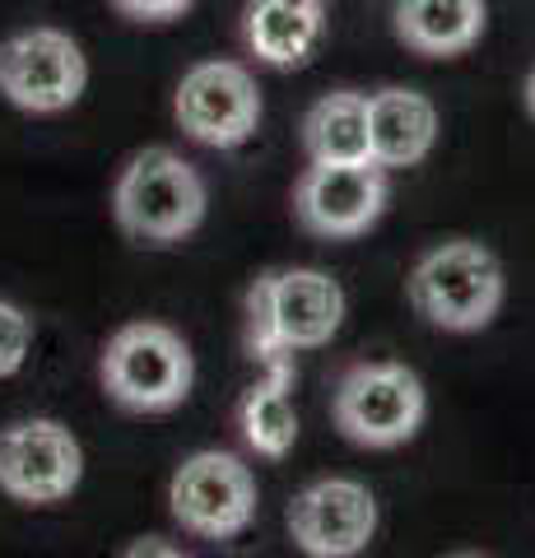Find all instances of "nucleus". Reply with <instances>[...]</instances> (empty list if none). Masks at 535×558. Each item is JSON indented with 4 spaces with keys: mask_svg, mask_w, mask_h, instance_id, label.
<instances>
[{
    "mask_svg": "<svg viewBox=\"0 0 535 558\" xmlns=\"http://www.w3.org/2000/svg\"><path fill=\"white\" fill-rule=\"evenodd\" d=\"M344 299L340 279L313 266L266 270L247 293V349L262 363H284L303 349H321L340 336Z\"/></svg>",
    "mask_w": 535,
    "mask_h": 558,
    "instance_id": "obj_1",
    "label": "nucleus"
},
{
    "mask_svg": "<svg viewBox=\"0 0 535 558\" xmlns=\"http://www.w3.org/2000/svg\"><path fill=\"white\" fill-rule=\"evenodd\" d=\"M210 191L178 149H141L112 186V219L141 247H172L205 223Z\"/></svg>",
    "mask_w": 535,
    "mask_h": 558,
    "instance_id": "obj_2",
    "label": "nucleus"
},
{
    "mask_svg": "<svg viewBox=\"0 0 535 558\" xmlns=\"http://www.w3.org/2000/svg\"><path fill=\"white\" fill-rule=\"evenodd\" d=\"M405 293H410V307L428 326L452 330V336H471V330H485L498 317L508 279H503V260L485 242L452 238L414 260Z\"/></svg>",
    "mask_w": 535,
    "mask_h": 558,
    "instance_id": "obj_3",
    "label": "nucleus"
},
{
    "mask_svg": "<svg viewBox=\"0 0 535 558\" xmlns=\"http://www.w3.org/2000/svg\"><path fill=\"white\" fill-rule=\"evenodd\" d=\"M102 391L126 414H168L192 396L196 359L178 330L163 322H126L112 330L98 359Z\"/></svg>",
    "mask_w": 535,
    "mask_h": 558,
    "instance_id": "obj_4",
    "label": "nucleus"
},
{
    "mask_svg": "<svg viewBox=\"0 0 535 558\" xmlns=\"http://www.w3.org/2000/svg\"><path fill=\"white\" fill-rule=\"evenodd\" d=\"M331 414L344 442L368 447V451H391V447H405L424 428L428 396L420 373H410L405 363H354L340 377Z\"/></svg>",
    "mask_w": 535,
    "mask_h": 558,
    "instance_id": "obj_5",
    "label": "nucleus"
},
{
    "mask_svg": "<svg viewBox=\"0 0 535 558\" xmlns=\"http://www.w3.org/2000/svg\"><path fill=\"white\" fill-rule=\"evenodd\" d=\"M256 475L233 451H196L172 470L168 512L200 539H238L256 521Z\"/></svg>",
    "mask_w": 535,
    "mask_h": 558,
    "instance_id": "obj_6",
    "label": "nucleus"
},
{
    "mask_svg": "<svg viewBox=\"0 0 535 558\" xmlns=\"http://www.w3.org/2000/svg\"><path fill=\"white\" fill-rule=\"evenodd\" d=\"M84 84H89V61L80 43L61 28H24L0 43V98L33 117H57L75 108Z\"/></svg>",
    "mask_w": 535,
    "mask_h": 558,
    "instance_id": "obj_7",
    "label": "nucleus"
},
{
    "mask_svg": "<svg viewBox=\"0 0 535 558\" xmlns=\"http://www.w3.org/2000/svg\"><path fill=\"white\" fill-rule=\"evenodd\" d=\"M84 480V447L61 418H14L0 428V494L28 508L71 498Z\"/></svg>",
    "mask_w": 535,
    "mask_h": 558,
    "instance_id": "obj_8",
    "label": "nucleus"
},
{
    "mask_svg": "<svg viewBox=\"0 0 535 558\" xmlns=\"http://www.w3.org/2000/svg\"><path fill=\"white\" fill-rule=\"evenodd\" d=\"M172 117L178 126L210 149H238L256 135L262 121V89L252 70L238 61H200L182 75L172 94Z\"/></svg>",
    "mask_w": 535,
    "mask_h": 558,
    "instance_id": "obj_9",
    "label": "nucleus"
},
{
    "mask_svg": "<svg viewBox=\"0 0 535 558\" xmlns=\"http://www.w3.org/2000/svg\"><path fill=\"white\" fill-rule=\"evenodd\" d=\"M391 201L387 168L373 159L358 163H307L293 186V215L313 238H358L368 233Z\"/></svg>",
    "mask_w": 535,
    "mask_h": 558,
    "instance_id": "obj_10",
    "label": "nucleus"
},
{
    "mask_svg": "<svg viewBox=\"0 0 535 558\" xmlns=\"http://www.w3.org/2000/svg\"><path fill=\"white\" fill-rule=\"evenodd\" d=\"M289 535L313 558H354L377 535V498L358 480H317L293 494L289 502Z\"/></svg>",
    "mask_w": 535,
    "mask_h": 558,
    "instance_id": "obj_11",
    "label": "nucleus"
},
{
    "mask_svg": "<svg viewBox=\"0 0 535 558\" xmlns=\"http://www.w3.org/2000/svg\"><path fill=\"white\" fill-rule=\"evenodd\" d=\"M438 145V108L420 89H377L368 94V149L382 168H414Z\"/></svg>",
    "mask_w": 535,
    "mask_h": 558,
    "instance_id": "obj_12",
    "label": "nucleus"
},
{
    "mask_svg": "<svg viewBox=\"0 0 535 558\" xmlns=\"http://www.w3.org/2000/svg\"><path fill=\"white\" fill-rule=\"evenodd\" d=\"M326 33L321 0H252L243 10V43L262 65L299 70L313 61Z\"/></svg>",
    "mask_w": 535,
    "mask_h": 558,
    "instance_id": "obj_13",
    "label": "nucleus"
},
{
    "mask_svg": "<svg viewBox=\"0 0 535 558\" xmlns=\"http://www.w3.org/2000/svg\"><path fill=\"white\" fill-rule=\"evenodd\" d=\"M485 0H396V38L414 57H461L485 38Z\"/></svg>",
    "mask_w": 535,
    "mask_h": 558,
    "instance_id": "obj_14",
    "label": "nucleus"
},
{
    "mask_svg": "<svg viewBox=\"0 0 535 558\" xmlns=\"http://www.w3.org/2000/svg\"><path fill=\"white\" fill-rule=\"evenodd\" d=\"M307 163H358L373 159L368 149V94L336 89L321 94L303 117Z\"/></svg>",
    "mask_w": 535,
    "mask_h": 558,
    "instance_id": "obj_15",
    "label": "nucleus"
},
{
    "mask_svg": "<svg viewBox=\"0 0 535 558\" xmlns=\"http://www.w3.org/2000/svg\"><path fill=\"white\" fill-rule=\"evenodd\" d=\"M289 381H293V363L289 359L270 363V377L247 387L243 405H238V433L266 461H284L293 442H299V410H293Z\"/></svg>",
    "mask_w": 535,
    "mask_h": 558,
    "instance_id": "obj_16",
    "label": "nucleus"
},
{
    "mask_svg": "<svg viewBox=\"0 0 535 558\" xmlns=\"http://www.w3.org/2000/svg\"><path fill=\"white\" fill-rule=\"evenodd\" d=\"M28 349H33V317L20 303L0 299V377H14L24 368Z\"/></svg>",
    "mask_w": 535,
    "mask_h": 558,
    "instance_id": "obj_17",
    "label": "nucleus"
},
{
    "mask_svg": "<svg viewBox=\"0 0 535 558\" xmlns=\"http://www.w3.org/2000/svg\"><path fill=\"white\" fill-rule=\"evenodd\" d=\"M196 0H112L117 14H126L135 24H168V20H182Z\"/></svg>",
    "mask_w": 535,
    "mask_h": 558,
    "instance_id": "obj_18",
    "label": "nucleus"
},
{
    "mask_svg": "<svg viewBox=\"0 0 535 558\" xmlns=\"http://www.w3.org/2000/svg\"><path fill=\"white\" fill-rule=\"evenodd\" d=\"M522 98H526V112L535 117V65H531V75H526V84H522Z\"/></svg>",
    "mask_w": 535,
    "mask_h": 558,
    "instance_id": "obj_19",
    "label": "nucleus"
},
{
    "mask_svg": "<svg viewBox=\"0 0 535 558\" xmlns=\"http://www.w3.org/2000/svg\"><path fill=\"white\" fill-rule=\"evenodd\" d=\"M126 554H178V549H163V545H131Z\"/></svg>",
    "mask_w": 535,
    "mask_h": 558,
    "instance_id": "obj_20",
    "label": "nucleus"
}]
</instances>
